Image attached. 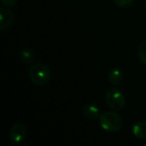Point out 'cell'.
<instances>
[{"instance_id": "cell-4", "label": "cell", "mask_w": 146, "mask_h": 146, "mask_svg": "<svg viewBox=\"0 0 146 146\" xmlns=\"http://www.w3.org/2000/svg\"><path fill=\"white\" fill-rule=\"evenodd\" d=\"M27 131L23 124L16 123L9 130V139L12 143L19 144L26 138Z\"/></svg>"}, {"instance_id": "cell-10", "label": "cell", "mask_w": 146, "mask_h": 146, "mask_svg": "<svg viewBox=\"0 0 146 146\" xmlns=\"http://www.w3.org/2000/svg\"><path fill=\"white\" fill-rule=\"evenodd\" d=\"M138 56L143 64L146 65V40H143L138 47Z\"/></svg>"}, {"instance_id": "cell-12", "label": "cell", "mask_w": 146, "mask_h": 146, "mask_svg": "<svg viewBox=\"0 0 146 146\" xmlns=\"http://www.w3.org/2000/svg\"><path fill=\"white\" fill-rule=\"evenodd\" d=\"M1 2L7 7H11V6H14L16 4L17 0H1Z\"/></svg>"}, {"instance_id": "cell-8", "label": "cell", "mask_w": 146, "mask_h": 146, "mask_svg": "<svg viewBox=\"0 0 146 146\" xmlns=\"http://www.w3.org/2000/svg\"><path fill=\"white\" fill-rule=\"evenodd\" d=\"M123 77V74H122V71L118 68H113L109 71V74H108V79L109 82L112 84H119L122 80Z\"/></svg>"}, {"instance_id": "cell-7", "label": "cell", "mask_w": 146, "mask_h": 146, "mask_svg": "<svg viewBox=\"0 0 146 146\" xmlns=\"http://www.w3.org/2000/svg\"><path fill=\"white\" fill-rule=\"evenodd\" d=\"M133 135L138 139H146V123L143 121H138L132 127Z\"/></svg>"}, {"instance_id": "cell-3", "label": "cell", "mask_w": 146, "mask_h": 146, "mask_svg": "<svg viewBox=\"0 0 146 146\" xmlns=\"http://www.w3.org/2000/svg\"><path fill=\"white\" fill-rule=\"evenodd\" d=\"M105 102L109 108L114 111L123 109L126 104L124 94L117 88H109L105 92Z\"/></svg>"}, {"instance_id": "cell-6", "label": "cell", "mask_w": 146, "mask_h": 146, "mask_svg": "<svg viewBox=\"0 0 146 146\" xmlns=\"http://www.w3.org/2000/svg\"><path fill=\"white\" fill-rule=\"evenodd\" d=\"M82 113H83L84 117L89 120H96L101 115L100 110L95 105H93V104H86V105H84L83 108H82Z\"/></svg>"}, {"instance_id": "cell-1", "label": "cell", "mask_w": 146, "mask_h": 146, "mask_svg": "<svg viewBox=\"0 0 146 146\" xmlns=\"http://www.w3.org/2000/svg\"><path fill=\"white\" fill-rule=\"evenodd\" d=\"M122 118L114 111H105L99 117V124L107 132H117L122 127Z\"/></svg>"}, {"instance_id": "cell-5", "label": "cell", "mask_w": 146, "mask_h": 146, "mask_svg": "<svg viewBox=\"0 0 146 146\" xmlns=\"http://www.w3.org/2000/svg\"><path fill=\"white\" fill-rule=\"evenodd\" d=\"M14 21V15L10 10L1 7L0 8V30L8 29Z\"/></svg>"}, {"instance_id": "cell-2", "label": "cell", "mask_w": 146, "mask_h": 146, "mask_svg": "<svg viewBox=\"0 0 146 146\" xmlns=\"http://www.w3.org/2000/svg\"><path fill=\"white\" fill-rule=\"evenodd\" d=\"M50 69L44 64H34L29 69V79L35 85H46L50 80Z\"/></svg>"}, {"instance_id": "cell-13", "label": "cell", "mask_w": 146, "mask_h": 146, "mask_svg": "<svg viewBox=\"0 0 146 146\" xmlns=\"http://www.w3.org/2000/svg\"><path fill=\"white\" fill-rule=\"evenodd\" d=\"M145 8H146V1H145Z\"/></svg>"}, {"instance_id": "cell-11", "label": "cell", "mask_w": 146, "mask_h": 146, "mask_svg": "<svg viewBox=\"0 0 146 146\" xmlns=\"http://www.w3.org/2000/svg\"><path fill=\"white\" fill-rule=\"evenodd\" d=\"M134 0H114V3H115L117 6L122 7V8H125L128 7L133 3Z\"/></svg>"}, {"instance_id": "cell-9", "label": "cell", "mask_w": 146, "mask_h": 146, "mask_svg": "<svg viewBox=\"0 0 146 146\" xmlns=\"http://www.w3.org/2000/svg\"><path fill=\"white\" fill-rule=\"evenodd\" d=\"M20 58L22 62L26 63V64H30L35 59L34 53H33V51L30 50V49H24V50H22V52H21Z\"/></svg>"}]
</instances>
